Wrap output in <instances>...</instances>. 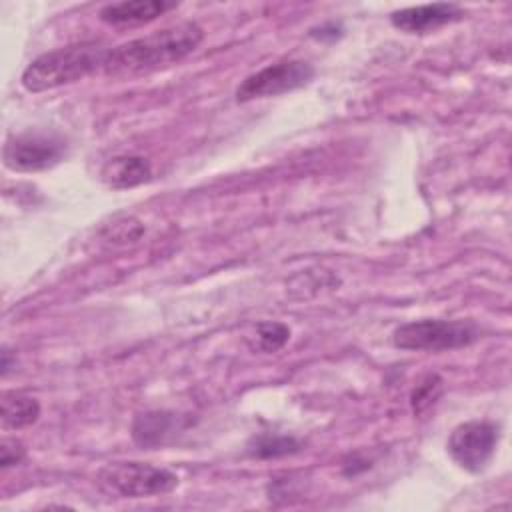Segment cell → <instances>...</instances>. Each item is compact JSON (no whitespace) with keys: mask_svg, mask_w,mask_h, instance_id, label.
Returning a JSON list of instances; mask_svg holds the SVG:
<instances>
[{"mask_svg":"<svg viewBox=\"0 0 512 512\" xmlns=\"http://www.w3.org/2000/svg\"><path fill=\"white\" fill-rule=\"evenodd\" d=\"M66 156V140L56 132L28 130L6 140L2 158L4 166L14 172L48 170Z\"/></svg>","mask_w":512,"mask_h":512,"instance_id":"cell-5","label":"cell"},{"mask_svg":"<svg viewBox=\"0 0 512 512\" xmlns=\"http://www.w3.org/2000/svg\"><path fill=\"white\" fill-rule=\"evenodd\" d=\"M442 394V378L436 376V374H430L426 376L410 394V404H412V412L416 416H422L426 414L434 404L436 400L440 398Z\"/></svg>","mask_w":512,"mask_h":512,"instance_id":"cell-14","label":"cell"},{"mask_svg":"<svg viewBox=\"0 0 512 512\" xmlns=\"http://www.w3.org/2000/svg\"><path fill=\"white\" fill-rule=\"evenodd\" d=\"M26 456V448L18 438H2L0 442V466L2 470L18 466Z\"/></svg>","mask_w":512,"mask_h":512,"instance_id":"cell-17","label":"cell"},{"mask_svg":"<svg viewBox=\"0 0 512 512\" xmlns=\"http://www.w3.org/2000/svg\"><path fill=\"white\" fill-rule=\"evenodd\" d=\"M248 454L254 458H280L302 450V442L294 436L282 434H258L248 442Z\"/></svg>","mask_w":512,"mask_h":512,"instance_id":"cell-13","label":"cell"},{"mask_svg":"<svg viewBox=\"0 0 512 512\" xmlns=\"http://www.w3.org/2000/svg\"><path fill=\"white\" fill-rule=\"evenodd\" d=\"M480 338V328L468 320H438L424 318L398 326L392 342L400 350L442 352L474 344Z\"/></svg>","mask_w":512,"mask_h":512,"instance_id":"cell-3","label":"cell"},{"mask_svg":"<svg viewBox=\"0 0 512 512\" xmlns=\"http://www.w3.org/2000/svg\"><path fill=\"white\" fill-rule=\"evenodd\" d=\"M100 484L124 498H148L172 492L180 478L176 472L146 462H110L98 472Z\"/></svg>","mask_w":512,"mask_h":512,"instance_id":"cell-4","label":"cell"},{"mask_svg":"<svg viewBox=\"0 0 512 512\" xmlns=\"http://www.w3.org/2000/svg\"><path fill=\"white\" fill-rule=\"evenodd\" d=\"M150 176H152L150 160L144 156H138V154L114 156L100 170L102 182L114 190H126V188L140 186V184L148 182Z\"/></svg>","mask_w":512,"mask_h":512,"instance_id":"cell-11","label":"cell"},{"mask_svg":"<svg viewBox=\"0 0 512 512\" xmlns=\"http://www.w3.org/2000/svg\"><path fill=\"white\" fill-rule=\"evenodd\" d=\"M464 16V10L454 2H434L422 6H410L394 10L390 22L394 28L406 34H428Z\"/></svg>","mask_w":512,"mask_h":512,"instance_id":"cell-8","label":"cell"},{"mask_svg":"<svg viewBox=\"0 0 512 512\" xmlns=\"http://www.w3.org/2000/svg\"><path fill=\"white\" fill-rule=\"evenodd\" d=\"M290 338V328L282 322H260L256 326V350L278 352Z\"/></svg>","mask_w":512,"mask_h":512,"instance_id":"cell-15","label":"cell"},{"mask_svg":"<svg viewBox=\"0 0 512 512\" xmlns=\"http://www.w3.org/2000/svg\"><path fill=\"white\" fill-rule=\"evenodd\" d=\"M498 438H500V428L494 422L488 420H470L464 424H458L448 442V454L452 456V460L472 472H484L496 452L498 446Z\"/></svg>","mask_w":512,"mask_h":512,"instance_id":"cell-7","label":"cell"},{"mask_svg":"<svg viewBox=\"0 0 512 512\" xmlns=\"http://www.w3.org/2000/svg\"><path fill=\"white\" fill-rule=\"evenodd\" d=\"M204 40L196 22H178L108 50L102 72L110 78H138L190 56Z\"/></svg>","mask_w":512,"mask_h":512,"instance_id":"cell-1","label":"cell"},{"mask_svg":"<svg viewBox=\"0 0 512 512\" xmlns=\"http://www.w3.org/2000/svg\"><path fill=\"white\" fill-rule=\"evenodd\" d=\"M40 416V404L36 398L24 392H4L0 400V418L6 428H26Z\"/></svg>","mask_w":512,"mask_h":512,"instance_id":"cell-12","label":"cell"},{"mask_svg":"<svg viewBox=\"0 0 512 512\" xmlns=\"http://www.w3.org/2000/svg\"><path fill=\"white\" fill-rule=\"evenodd\" d=\"M108 50L98 42H82L44 52L26 66L20 82L28 92H46L74 84L98 70L102 72Z\"/></svg>","mask_w":512,"mask_h":512,"instance_id":"cell-2","label":"cell"},{"mask_svg":"<svg viewBox=\"0 0 512 512\" xmlns=\"http://www.w3.org/2000/svg\"><path fill=\"white\" fill-rule=\"evenodd\" d=\"M314 74V66L306 60H282L268 64L242 80V84L236 88V102L280 96L284 92L298 90L306 86Z\"/></svg>","mask_w":512,"mask_h":512,"instance_id":"cell-6","label":"cell"},{"mask_svg":"<svg viewBox=\"0 0 512 512\" xmlns=\"http://www.w3.org/2000/svg\"><path fill=\"white\" fill-rule=\"evenodd\" d=\"M178 4L168 0H130L114 2L100 8L98 16L110 26H140L174 10Z\"/></svg>","mask_w":512,"mask_h":512,"instance_id":"cell-9","label":"cell"},{"mask_svg":"<svg viewBox=\"0 0 512 512\" xmlns=\"http://www.w3.org/2000/svg\"><path fill=\"white\" fill-rule=\"evenodd\" d=\"M144 232V226L134 220V218H122V220H116L112 222V228H110V234H108V240H114V242H134L142 236Z\"/></svg>","mask_w":512,"mask_h":512,"instance_id":"cell-16","label":"cell"},{"mask_svg":"<svg viewBox=\"0 0 512 512\" xmlns=\"http://www.w3.org/2000/svg\"><path fill=\"white\" fill-rule=\"evenodd\" d=\"M182 428V418L168 410L140 412L132 422V438L142 448L166 444Z\"/></svg>","mask_w":512,"mask_h":512,"instance_id":"cell-10","label":"cell"},{"mask_svg":"<svg viewBox=\"0 0 512 512\" xmlns=\"http://www.w3.org/2000/svg\"><path fill=\"white\" fill-rule=\"evenodd\" d=\"M10 370V350L4 346L2 348V376H6Z\"/></svg>","mask_w":512,"mask_h":512,"instance_id":"cell-18","label":"cell"}]
</instances>
